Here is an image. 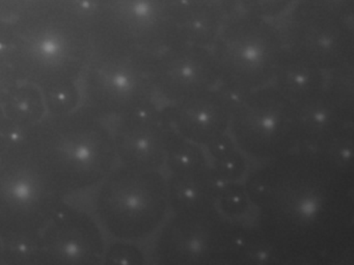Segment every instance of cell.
Returning <instances> with one entry per match:
<instances>
[{
	"mask_svg": "<svg viewBox=\"0 0 354 265\" xmlns=\"http://www.w3.org/2000/svg\"><path fill=\"white\" fill-rule=\"evenodd\" d=\"M152 77L161 104H173L219 86L209 47L176 42L152 53Z\"/></svg>",
	"mask_w": 354,
	"mask_h": 265,
	"instance_id": "4fadbf2b",
	"label": "cell"
},
{
	"mask_svg": "<svg viewBox=\"0 0 354 265\" xmlns=\"http://www.w3.org/2000/svg\"><path fill=\"white\" fill-rule=\"evenodd\" d=\"M353 125H348L313 153L341 173L353 176Z\"/></svg>",
	"mask_w": 354,
	"mask_h": 265,
	"instance_id": "7402d4cb",
	"label": "cell"
},
{
	"mask_svg": "<svg viewBox=\"0 0 354 265\" xmlns=\"http://www.w3.org/2000/svg\"><path fill=\"white\" fill-rule=\"evenodd\" d=\"M105 263L107 264H144L145 255L133 242L118 240L105 250Z\"/></svg>",
	"mask_w": 354,
	"mask_h": 265,
	"instance_id": "484cf974",
	"label": "cell"
},
{
	"mask_svg": "<svg viewBox=\"0 0 354 265\" xmlns=\"http://www.w3.org/2000/svg\"><path fill=\"white\" fill-rule=\"evenodd\" d=\"M206 167L204 146L190 142L171 131L165 158L167 174L187 173Z\"/></svg>",
	"mask_w": 354,
	"mask_h": 265,
	"instance_id": "44dd1931",
	"label": "cell"
},
{
	"mask_svg": "<svg viewBox=\"0 0 354 265\" xmlns=\"http://www.w3.org/2000/svg\"><path fill=\"white\" fill-rule=\"evenodd\" d=\"M209 48L219 86L235 99L271 84L286 51L277 24L242 11L227 20Z\"/></svg>",
	"mask_w": 354,
	"mask_h": 265,
	"instance_id": "5b68a950",
	"label": "cell"
},
{
	"mask_svg": "<svg viewBox=\"0 0 354 265\" xmlns=\"http://www.w3.org/2000/svg\"><path fill=\"white\" fill-rule=\"evenodd\" d=\"M3 239L0 237V264H1V256H3Z\"/></svg>",
	"mask_w": 354,
	"mask_h": 265,
	"instance_id": "4dcf8cb0",
	"label": "cell"
},
{
	"mask_svg": "<svg viewBox=\"0 0 354 265\" xmlns=\"http://www.w3.org/2000/svg\"><path fill=\"white\" fill-rule=\"evenodd\" d=\"M17 82L12 74L7 61H6L5 55L0 51V91L9 86L13 82Z\"/></svg>",
	"mask_w": 354,
	"mask_h": 265,
	"instance_id": "f1b7e54d",
	"label": "cell"
},
{
	"mask_svg": "<svg viewBox=\"0 0 354 265\" xmlns=\"http://www.w3.org/2000/svg\"><path fill=\"white\" fill-rule=\"evenodd\" d=\"M326 78L327 72L285 51L271 84L298 107L324 91Z\"/></svg>",
	"mask_w": 354,
	"mask_h": 265,
	"instance_id": "ac0fdd59",
	"label": "cell"
},
{
	"mask_svg": "<svg viewBox=\"0 0 354 265\" xmlns=\"http://www.w3.org/2000/svg\"><path fill=\"white\" fill-rule=\"evenodd\" d=\"M235 100L217 86L180 102L161 105V111L171 131L206 146L229 134Z\"/></svg>",
	"mask_w": 354,
	"mask_h": 265,
	"instance_id": "9a60e30c",
	"label": "cell"
},
{
	"mask_svg": "<svg viewBox=\"0 0 354 265\" xmlns=\"http://www.w3.org/2000/svg\"><path fill=\"white\" fill-rule=\"evenodd\" d=\"M98 185L95 211L103 229L115 239H149L171 214L163 171L115 165Z\"/></svg>",
	"mask_w": 354,
	"mask_h": 265,
	"instance_id": "277c9868",
	"label": "cell"
},
{
	"mask_svg": "<svg viewBox=\"0 0 354 265\" xmlns=\"http://www.w3.org/2000/svg\"><path fill=\"white\" fill-rule=\"evenodd\" d=\"M105 241L98 223L86 211L65 202L32 241V264L98 265Z\"/></svg>",
	"mask_w": 354,
	"mask_h": 265,
	"instance_id": "7c38bea8",
	"label": "cell"
},
{
	"mask_svg": "<svg viewBox=\"0 0 354 265\" xmlns=\"http://www.w3.org/2000/svg\"><path fill=\"white\" fill-rule=\"evenodd\" d=\"M175 0H96L88 19L96 47L154 53L176 42Z\"/></svg>",
	"mask_w": 354,
	"mask_h": 265,
	"instance_id": "ba28073f",
	"label": "cell"
},
{
	"mask_svg": "<svg viewBox=\"0 0 354 265\" xmlns=\"http://www.w3.org/2000/svg\"><path fill=\"white\" fill-rule=\"evenodd\" d=\"M47 113L59 115L77 109L82 101L80 86L43 94Z\"/></svg>",
	"mask_w": 354,
	"mask_h": 265,
	"instance_id": "d4e9b609",
	"label": "cell"
},
{
	"mask_svg": "<svg viewBox=\"0 0 354 265\" xmlns=\"http://www.w3.org/2000/svg\"><path fill=\"white\" fill-rule=\"evenodd\" d=\"M55 1L57 0H0V15L5 20L14 19Z\"/></svg>",
	"mask_w": 354,
	"mask_h": 265,
	"instance_id": "4316f807",
	"label": "cell"
},
{
	"mask_svg": "<svg viewBox=\"0 0 354 265\" xmlns=\"http://www.w3.org/2000/svg\"><path fill=\"white\" fill-rule=\"evenodd\" d=\"M237 223L217 209L171 213L155 235L157 264H233Z\"/></svg>",
	"mask_w": 354,
	"mask_h": 265,
	"instance_id": "30bf717a",
	"label": "cell"
},
{
	"mask_svg": "<svg viewBox=\"0 0 354 265\" xmlns=\"http://www.w3.org/2000/svg\"><path fill=\"white\" fill-rule=\"evenodd\" d=\"M306 3L353 18V0H304Z\"/></svg>",
	"mask_w": 354,
	"mask_h": 265,
	"instance_id": "83f0119b",
	"label": "cell"
},
{
	"mask_svg": "<svg viewBox=\"0 0 354 265\" xmlns=\"http://www.w3.org/2000/svg\"><path fill=\"white\" fill-rule=\"evenodd\" d=\"M113 145L119 165L142 170H165L171 127L160 107L115 120Z\"/></svg>",
	"mask_w": 354,
	"mask_h": 265,
	"instance_id": "5bb4252c",
	"label": "cell"
},
{
	"mask_svg": "<svg viewBox=\"0 0 354 265\" xmlns=\"http://www.w3.org/2000/svg\"><path fill=\"white\" fill-rule=\"evenodd\" d=\"M64 203L30 163L19 138L0 151V237L32 241Z\"/></svg>",
	"mask_w": 354,
	"mask_h": 265,
	"instance_id": "52a82bcc",
	"label": "cell"
},
{
	"mask_svg": "<svg viewBox=\"0 0 354 265\" xmlns=\"http://www.w3.org/2000/svg\"><path fill=\"white\" fill-rule=\"evenodd\" d=\"M84 107L101 119H119L160 107L152 77V53L96 47L80 84Z\"/></svg>",
	"mask_w": 354,
	"mask_h": 265,
	"instance_id": "8992f818",
	"label": "cell"
},
{
	"mask_svg": "<svg viewBox=\"0 0 354 265\" xmlns=\"http://www.w3.org/2000/svg\"><path fill=\"white\" fill-rule=\"evenodd\" d=\"M12 140H14L12 138L11 132H10L9 125H8L7 119H6L5 113H3V107L0 104V151L8 146Z\"/></svg>",
	"mask_w": 354,
	"mask_h": 265,
	"instance_id": "f546056e",
	"label": "cell"
},
{
	"mask_svg": "<svg viewBox=\"0 0 354 265\" xmlns=\"http://www.w3.org/2000/svg\"><path fill=\"white\" fill-rule=\"evenodd\" d=\"M19 140L35 169L64 198L98 185L118 163L111 128L84 107L46 113Z\"/></svg>",
	"mask_w": 354,
	"mask_h": 265,
	"instance_id": "3957f363",
	"label": "cell"
},
{
	"mask_svg": "<svg viewBox=\"0 0 354 265\" xmlns=\"http://www.w3.org/2000/svg\"><path fill=\"white\" fill-rule=\"evenodd\" d=\"M0 51L17 82L42 94L78 86L93 53L88 24L69 0L0 21Z\"/></svg>",
	"mask_w": 354,
	"mask_h": 265,
	"instance_id": "7a4b0ae2",
	"label": "cell"
},
{
	"mask_svg": "<svg viewBox=\"0 0 354 265\" xmlns=\"http://www.w3.org/2000/svg\"><path fill=\"white\" fill-rule=\"evenodd\" d=\"M229 134L256 165L285 156L299 147L295 107L272 84L236 99Z\"/></svg>",
	"mask_w": 354,
	"mask_h": 265,
	"instance_id": "9c48e42d",
	"label": "cell"
},
{
	"mask_svg": "<svg viewBox=\"0 0 354 265\" xmlns=\"http://www.w3.org/2000/svg\"><path fill=\"white\" fill-rule=\"evenodd\" d=\"M240 11L265 19L273 20L285 15L296 0H238Z\"/></svg>",
	"mask_w": 354,
	"mask_h": 265,
	"instance_id": "cb8c5ba5",
	"label": "cell"
},
{
	"mask_svg": "<svg viewBox=\"0 0 354 265\" xmlns=\"http://www.w3.org/2000/svg\"><path fill=\"white\" fill-rule=\"evenodd\" d=\"M3 20H5V19H3V18L1 17V15H0V21H3Z\"/></svg>",
	"mask_w": 354,
	"mask_h": 265,
	"instance_id": "1f68e13d",
	"label": "cell"
},
{
	"mask_svg": "<svg viewBox=\"0 0 354 265\" xmlns=\"http://www.w3.org/2000/svg\"><path fill=\"white\" fill-rule=\"evenodd\" d=\"M243 183L254 219L297 246L306 264L351 258L353 176L296 150L257 163Z\"/></svg>",
	"mask_w": 354,
	"mask_h": 265,
	"instance_id": "6da1fadb",
	"label": "cell"
},
{
	"mask_svg": "<svg viewBox=\"0 0 354 265\" xmlns=\"http://www.w3.org/2000/svg\"><path fill=\"white\" fill-rule=\"evenodd\" d=\"M281 18L286 51L324 72L353 64V18L304 0H296Z\"/></svg>",
	"mask_w": 354,
	"mask_h": 265,
	"instance_id": "8fae6325",
	"label": "cell"
},
{
	"mask_svg": "<svg viewBox=\"0 0 354 265\" xmlns=\"http://www.w3.org/2000/svg\"><path fill=\"white\" fill-rule=\"evenodd\" d=\"M216 209L235 223H246L254 219V207L243 181L221 184L217 194Z\"/></svg>",
	"mask_w": 354,
	"mask_h": 265,
	"instance_id": "603a6c76",
	"label": "cell"
},
{
	"mask_svg": "<svg viewBox=\"0 0 354 265\" xmlns=\"http://www.w3.org/2000/svg\"><path fill=\"white\" fill-rule=\"evenodd\" d=\"M171 213L216 209L219 182L208 167L187 173L165 174Z\"/></svg>",
	"mask_w": 354,
	"mask_h": 265,
	"instance_id": "e0dca14e",
	"label": "cell"
},
{
	"mask_svg": "<svg viewBox=\"0 0 354 265\" xmlns=\"http://www.w3.org/2000/svg\"><path fill=\"white\" fill-rule=\"evenodd\" d=\"M207 167L221 183L242 182L250 171V161L230 134L204 146Z\"/></svg>",
	"mask_w": 354,
	"mask_h": 265,
	"instance_id": "ffe728a7",
	"label": "cell"
},
{
	"mask_svg": "<svg viewBox=\"0 0 354 265\" xmlns=\"http://www.w3.org/2000/svg\"><path fill=\"white\" fill-rule=\"evenodd\" d=\"M0 104L13 140L24 136L47 113L42 92L26 82H15L3 89Z\"/></svg>",
	"mask_w": 354,
	"mask_h": 265,
	"instance_id": "d6986e66",
	"label": "cell"
},
{
	"mask_svg": "<svg viewBox=\"0 0 354 265\" xmlns=\"http://www.w3.org/2000/svg\"><path fill=\"white\" fill-rule=\"evenodd\" d=\"M298 150L315 152L348 125H354V109H348L326 91L295 107Z\"/></svg>",
	"mask_w": 354,
	"mask_h": 265,
	"instance_id": "2e32d148",
	"label": "cell"
}]
</instances>
